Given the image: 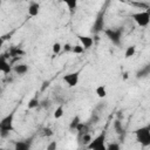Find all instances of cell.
Wrapping results in <instances>:
<instances>
[{
  "label": "cell",
  "mask_w": 150,
  "mask_h": 150,
  "mask_svg": "<svg viewBox=\"0 0 150 150\" xmlns=\"http://www.w3.org/2000/svg\"><path fill=\"white\" fill-rule=\"evenodd\" d=\"M14 112H11L6 115L1 121H0V136L1 137H7L12 131H14Z\"/></svg>",
  "instance_id": "6da1fadb"
},
{
  "label": "cell",
  "mask_w": 150,
  "mask_h": 150,
  "mask_svg": "<svg viewBox=\"0 0 150 150\" xmlns=\"http://www.w3.org/2000/svg\"><path fill=\"white\" fill-rule=\"evenodd\" d=\"M135 136H136V141L141 143L143 146L150 145V125H144L136 129Z\"/></svg>",
  "instance_id": "7a4b0ae2"
},
{
  "label": "cell",
  "mask_w": 150,
  "mask_h": 150,
  "mask_svg": "<svg viewBox=\"0 0 150 150\" xmlns=\"http://www.w3.org/2000/svg\"><path fill=\"white\" fill-rule=\"evenodd\" d=\"M86 148H88L90 150H107V145H105V132H101L94 139L91 138V141L86 145Z\"/></svg>",
  "instance_id": "3957f363"
},
{
  "label": "cell",
  "mask_w": 150,
  "mask_h": 150,
  "mask_svg": "<svg viewBox=\"0 0 150 150\" xmlns=\"http://www.w3.org/2000/svg\"><path fill=\"white\" fill-rule=\"evenodd\" d=\"M132 20L139 26V27H146L150 22V13L149 11H141L131 14Z\"/></svg>",
  "instance_id": "277c9868"
},
{
  "label": "cell",
  "mask_w": 150,
  "mask_h": 150,
  "mask_svg": "<svg viewBox=\"0 0 150 150\" xmlns=\"http://www.w3.org/2000/svg\"><path fill=\"white\" fill-rule=\"evenodd\" d=\"M105 36L109 39L110 42H112L114 45L118 46L121 43V39H122V29L121 28H117V29H114V28H107L103 30Z\"/></svg>",
  "instance_id": "5b68a950"
},
{
  "label": "cell",
  "mask_w": 150,
  "mask_h": 150,
  "mask_svg": "<svg viewBox=\"0 0 150 150\" xmlns=\"http://www.w3.org/2000/svg\"><path fill=\"white\" fill-rule=\"evenodd\" d=\"M63 81L68 84V87H76L80 81V71H73L66 74L63 76Z\"/></svg>",
  "instance_id": "8992f818"
},
{
  "label": "cell",
  "mask_w": 150,
  "mask_h": 150,
  "mask_svg": "<svg viewBox=\"0 0 150 150\" xmlns=\"http://www.w3.org/2000/svg\"><path fill=\"white\" fill-rule=\"evenodd\" d=\"M91 30L95 34H98V33H101V32L104 30V18H103V14L97 15V18L94 21V25H93Z\"/></svg>",
  "instance_id": "52a82bcc"
},
{
  "label": "cell",
  "mask_w": 150,
  "mask_h": 150,
  "mask_svg": "<svg viewBox=\"0 0 150 150\" xmlns=\"http://www.w3.org/2000/svg\"><path fill=\"white\" fill-rule=\"evenodd\" d=\"M12 71V66L7 61V57L5 55H0V73L4 74H9Z\"/></svg>",
  "instance_id": "ba28073f"
},
{
  "label": "cell",
  "mask_w": 150,
  "mask_h": 150,
  "mask_svg": "<svg viewBox=\"0 0 150 150\" xmlns=\"http://www.w3.org/2000/svg\"><path fill=\"white\" fill-rule=\"evenodd\" d=\"M79 40L81 42V46L84 49H89L94 45V40L90 36H84V35H79Z\"/></svg>",
  "instance_id": "9c48e42d"
},
{
  "label": "cell",
  "mask_w": 150,
  "mask_h": 150,
  "mask_svg": "<svg viewBox=\"0 0 150 150\" xmlns=\"http://www.w3.org/2000/svg\"><path fill=\"white\" fill-rule=\"evenodd\" d=\"M39 13H40V4L35 2V1H32L29 4V6H28V14H29V16H36Z\"/></svg>",
  "instance_id": "30bf717a"
},
{
  "label": "cell",
  "mask_w": 150,
  "mask_h": 150,
  "mask_svg": "<svg viewBox=\"0 0 150 150\" xmlns=\"http://www.w3.org/2000/svg\"><path fill=\"white\" fill-rule=\"evenodd\" d=\"M13 70H14V73L18 74V75H23V74H26V73L28 71V66H27L26 63H20V64L14 66Z\"/></svg>",
  "instance_id": "8fae6325"
},
{
  "label": "cell",
  "mask_w": 150,
  "mask_h": 150,
  "mask_svg": "<svg viewBox=\"0 0 150 150\" xmlns=\"http://www.w3.org/2000/svg\"><path fill=\"white\" fill-rule=\"evenodd\" d=\"M75 131H77V132H79V135H80V136H82L83 134L89 132V127H88V124L80 122V123L77 124V127H76V130H75Z\"/></svg>",
  "instance_id": "7c38bea8"
},
{
  "label": "cell",
  "mask_w": 150,
  "mask_h": 150,
  "mask_svg": "<svg viewBox=\"0 0 150 150\" xmlns=\"http://www.w3.org/2000/svg\"><path fill=\"white\" fill-rule=\"evenodd\" d=\"M67 7L69 11H75L77 8V4H79V0H61Z\"/></svg>",
  "instance_id": "4fadbf2b"
},
{
  "label": "cell",
  "mask_w": 150,
  "mask_h": 150,
  "mask_svg": "<svg viewBox=\"0 0 150 150\" xmlns=\"http://www.w3.org/2000/svg\"><path fill=\"white\" fill-rule=\"evenodd\" d=\"M150 74V66H145V67H143L141 70H138L137 73H136V77L137 79H141V77H145V76H148Z\"/></svg>",
  "instance_id": "5bb4252c"
},
{
  "label": "cell",
  "mask_w": 150,
  "mask_h": 150,
  "mask_svg": "<svg viewBox=\"0 0 150 150\" xmlns=\"http://www.w3.org/2000/svg\"><path fill=\"white\" fill-rule=\"evenodd\" d=\"M30 144L26 141H18L15 143V150H28Z\"/></svg>",
  "instance_id": "9a60e30c"
},
{
  "label": "cell",
  "mask_w": 150,
  "mask_h": 150,
  "mask_svg": "<svg viewBox=\"0 0 150 150\" xmlns=\"http://www.w3.org/2000/svg\"><path fill=\"white\" fill-rule=\"evenodd\" d=\"M114 129H115L116 134H118V135H122V134L124 132V128H123L122 122H121L120 120H116V121L114 122Z\"/></svg>",
  "instance_id": "2e32d148"
},
{
  "label": "cell",
  "mask_w": 150,
  "mask_h": 150,
  "mask_svg": "<svg viewBox=\"0 0 150 150\" xmlns=\"http://www.w3.org/2000/svg\"><path fill=\"white\" fill-rule=\"evenodd\" d=\"M96 95L100 97V98H104L105 96H107V89H105V87L104 86H98V87H96Z\"/></svg>",
  "instance_id": "e0dca14e"
},
{
  "label": "cell",
  "mask_w": 150,
  "mask_h": 150,
  "mask_svg": "<svg viewBox=\"0 0 150 150\" xmlns=\"http://www.w3.org/2000/svg\"><path fill=\"white\" fill-rule=\"evenodd\" d=\"M81 122V120H80V116H74L73 118H71V121H70V123H69V129L70 130H73V131H75L76 130V127H77V124Z\"/></svg>",
  "instance_id": "ac0fdd59"
},
{
  "label": "cell",
  "mask_w": 150,
  "mask_h": 150,
  "mask_svg": "<svg viewBox=\"0 0 150 150\" xmlns=\"http://www.w3.org/2000/svg\"><path fill=\"white\" fill-rule=\"evenodd\" d=\"M135 53H136V46H129V47H127V49H125L124 56H125L127 59H129V57L134 56Z\"/></svg>",
  "instance_id": "d6986e66"
},
{
  "label": "cell",
  "mask_w": 150,
  "mask_h": 150,
  "mask_svg": "<svg viewBox=\"0 0 150 150\" xmlns=\"http://www.w3.org/2000/svg\"><path fill=\"white\" fill-rule=\"evenodd\" d=\"M80 139H81L80 142L86 146V145L91 141V135H90L89 132H86V134H83L82 136H80Z\"/></svg>",
  "instance_id": "ffe728a7"
},
{
  "label": "cell",
  "mask_w": 150,
  "mask_h": 150,
  "mask_svg": "<svg viewBox=\"0 0 150 150\" xmlns=\"http://www.w3.org/2000/svg\"><path fill=\"white\" fill-rule=\"evenodd\" d=\"M40 105V101L38 100V98H30L29 100V102H28V109H35V108H38Z\"/></svg>",
  "instance_id": "44dd1931"
},
{
  "label": "cell",
  "mask_w": 150,
  "mask_h": 150,
  "mask_svg": "<svg viewBox=\"0 0 150 150\" xmlns=\"http://www.w3.org/2000/svg\"><path fill=\"white\" fill-rule=\"evenodd\" d=\"M9 54H11L12 56H20V55L23 54V50H21L19 47H13V48L9 50Z\"/></svg>",
  "instance_id": "7402d4cb"
},
{
  "label": "cell",
  "mask_w": 150,
  "mask_h": 150,
  "mask_svg": "<svg viewBox=\"0 0 150 150\" xmlns=\"http://www.w3.org/2000/svg\"><path fill=\"white\" fill-rule=\"evenodd\" d=\"M62 115H63V107L62 105H59L54 110V118H60V117H62Z\"/></svg>",
  "instance_id": "603a6c76"
},
{
  "label": "cell",
  "mask_w": 150,
  "mask_h": 150,
  "mask_svg": "<svg viewBox=\"0 0 150 150\" xmlns=\"http://www.w3.org/2000/svg\"><path fill=\"white\" fill-rule=\"evenodd\" d=\"M61 49H62V46H61L60 42H55V43H53V46H52V50H53L54 54H59V53L61 52Z\"/></svg>",
  "instance_id": "cb8c5ba5"
},
{
  "label": "cell",
  "mask_w": 150,
  "mask_h": 150,
  "mask_svg": "<svg viewBox=\"0 0 150 150\" xmlns=\"http://www.w3.org/2000/svg\"><path fill=\"white\" fill-rule=\"evenodd\" d=\"M71 52L75 53V54H82L84 52V48L81 45H76V46H73L71 47Z\"/></svg>",
  "instance_id": "d4e9b609"
},
{
  "label": "cell",
  "mask_w": 150,
  "mask_h": 150,
  "mask_svg": "<svg viewBox=\"0 0 150 150\" xmlns=\"http://www.w3.org/2000/svg\"><path fill=\"white\" fill-rule=\"evenodd\" d=\"M42 135L43 136H46V137H50V136H53L54 135V132H53V130L50 129V128H43L42 129Z\"/></svg>",
  "instance_id": "484cf974"
},
{
  "label": "cell",
  "mask_w": 150,
  "mask_h": 150,
  "mask_svg": "<svg viewBox=\"0 0 150 150\" xmlns=\"http://www.w3.org/2000/svg\"><path fill=\"white\" fill-rule=\"evenodd\" d=\"M120 149H121V146L117 143H110L107 145V150H120Z\"/></svg>",
  "instance_id": "4316f807"
},
{
  "label": "cell",
  "mask_w": 150,
  "mask_h": 150,
  "mask_svg": "<svg viewBox=\"0 0 150 150\" xmlns=\"http://www.w3.org/2000/svg\"><path fill=\"white\" fill-rule=\"evenodd\" d=\"M71 47H73V46H71L70 43H66L62 48H63V50H64V52H71Z\"/></svg>",
  "instance_id": "83f0119b"
},
{
  "label": "cell",
  "mask_w": 150,
  "mask_h": 150,
  "mask_svg": "<svg viewBox=\"0 0 150 150\" xmlns=\"http://www.w3.org/2000/svg\"><path fill=\"white\" fill-rule=\"evenodd\" d=\"M132 5H135V6H137V7H144L145 9H148V5H146V4H142V2H134Z\"/></svg>",
  "instance_id": "f1b7e54d"
},
{
  "label": "cell",
  "mask_w": 150,
  "mask_h": 150,
  "mask_svg": "<svg viewBox=\"0 0 150 150\" xmlns=\"http://www.w3.org/2000/svg\"><path fill=\"white\" fill-rule=\"evenodd\" d=\"M56 149V142H52L48 146H47V150H54Z\"/></svg>",
  "instance_id": "f546056e"
},
{
  "label": "cell",
  "mask_w": 150,
  "mask_h": 150,
  "mask_svg": "<svg viewBox=\"0 0 150 150\" xmlns=\"http://www.w3.org/2000/svg\"><path fill=\"white\" fill-rule=\"evenodd\" d=\"M4 43H5V40L2 39V36H0V49L2 48V46H4Z\"/></svg>",
  "instance_id": "4dcf8cb0"
},
{
  "label": "cell",
  "mask_w": 150,
  "mask_h": 150,
  "mask_svg": "<svg viewBox=\"0 0 150 150\" xmlns=\"http://www.w3.org/2000/svg\"><path fill=\"white\" fill-rule=\"evenodd\" d=\"M123 79H124V80L128 79V73H124V74H123Z\"/></svg>",
  "instance_id": "1f68e13d"
},
{
  "label": "cell",
  "mask_w": 150,
  "mask_h": 150,
  "mask_svg": "<svg viewBox=\"0 0 150 150\" xmlns=\"http://www.w3.org/2000/svg\"><path fill=\"white\" fill-rule=\"evenodd\" d=\"M1 2H2V0H0V5H1Z\"/></svg>",
  "instance_id": "d6a6232c"
}]
</instances>
